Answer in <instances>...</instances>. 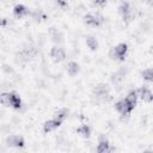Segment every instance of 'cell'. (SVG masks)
<instances>
[{
  "instance_id": "6da1fadb",
  "label": "cell",
  "mask_w": 153,
  "mask_h": 153,
  "mask_svg": "<svg viewBox=\"0 0 153 153\" xmlns=\"http://www.w3.org/2000/svg\"><path fill=\"white\" fill-rule=\"evenodd\" d=\"M0 102H1L2 105L13 108L16 110H19L22 108V105H23L20 97L16 92H6V93H2L1 94V98H0Z\"/></svg>"
},
{
  "instance_id": "7a4b0ae2",
  "label": "cell",
  "mask_w": 153,
  "mask_h": 153,
  "mask_svg": "<svg viewBox=\"0 0 153 153\" xmlns=\"http://www.w3.org/2000/svg\"><path fill=\"white\" fill-rule=\"evenodd\" d=\"M128 53V45L127 43H118L115 47H111L109 50V57L114 61H124Z\"/></svg>"
},
{
  "instance_id": "3957f363",
  "label": "cell",
  "mask_w": 153,
  "mask_h": 153,
  "mask_svg": "<svg viewBox=\"0 0 153 153\" xmlns=\"http://www.w3.org/2000/svg\"><path fill=\"white\" fill-rule=\"evenodd\" d=\"M84 22L86 25L88 26H100L103 23H104V17L103 14H100L99 12H96V13H87L84 16Z\"/></svg>"
},
{
  "instance_id": "277c9868",
  "label": "cell",
  "mask_w": 153,
  "mask_h": 153,
  "mask_svg": "<svg viewBox=\"0 0 153 153\" xmlns=\"http://www.w3.org/2000/svg\"><path fill=\"white\" fill-rule=\"evenodd\" d=\"M114 108H115V110H116L120 115H130V112L134 110L135 106L131 105L126 98H123V99L117 100V102L115 103Z\"/></svg>"
},
{
  "instance_id": "5b68a950",
  "label": "cell",
  "mask_w": 153,
  "mask_h": 153,
  "mask_svg": "<svg viewBox=\"0 0 153 153\" xmlns=\"http://www.w3.org/2000/svg\"><path fill=\"white\" fill-rule=\"evenodd\" d=\"M49 55H50L51 60H53L54 62H56V63L62 62V61H65V60H66V51H65L61 47H59V45L53 47V48L50 49Z\"/></svg>"
},
{
  "instance_id": "8992f818",
  "label": "cell",
  "mask_w": 153,
  "mask_h": 153,
  "mask_svg": "<svg viewBox=\"0 0 153 153\" xmlns=\"http://www.w3.org/2000/svg\"><path fill=\"white\" fill-rule=\"evenodd\" d=\"M6 145L10 146V147H17V148H22L24 147L25 145V141H24V137L22 135H8L6 137Z\"/></svg>"
},
{
  "instance_id": "52a82bcc",
  "label": "cell",
  "mask_w": 153,
  "mask_h": 153,
  "mask_svg": "<svg viewBox=\"0 0 153 153\" xmlns=\"http://www.w3.org/2000/svg\"><path fill=\"white\" fill-rule=\"evenodd\" d=\"M137 93H139V97L141 98L142 102H145V103H151V102H153V92H152L147 86H141V87L137 90Z\"/></svg>"
},
{
  "instance_id": "ba28073f",
  "label": "cell",
  "mask_w": 153,
  "mask_h": 153,
  "mask_svg": "<svg viewBox=\"0 0 153 153\" xmlns=\"http://www.w3.org/2000/svg\"><path fill=\"white\" fill-rule=\"evenodd\" d=\"M110 148H111V145H110L109 140L104 135L99 136V141L96 147V151L98 153H108V152H110Z\"/></svg>"
},
{
  "instance_id": "9c48e42d",
  "label": "cell",
  "mask_w": 153,
  "mask_h": 153,
  "mask_svg": "<svg viewBox=\"0 0 153 153\" xmlns=\"http://www.w3.org/2000/svg\"><path fill=\"white\" fill-rule=\"evenodd\" d=\"M31 11H29V8L26 6H24L23 4H17L14 7H13V16L14 18L17 19H22L23 17L25 16H29Z\"/></svg>"
},
{
  "instance_id": "30bf717a",
  "label": "cell",
  "mask_w": 153,
  "mask_h": 153,
  "mask_svg": "<svg viewBox=\"0 0 153 153\" xmlns=\"http://www.w3.org/2000/svg\"><path fill=\"white\" fill-rule=\"evenodd\" d=\"M106 93H110V86L105 82H100L98 85H96L92 90V94L99 97V96H103V94H106Z\"/></svg>"
},
{
  "instance_id": "8fae6325",
  "label": "cell",
  "mask_w": 153,
  "mask_h": 153,
  "mask_svg": "<svg viewBox=\"0 0 153 153\" xmlns=\"http://www.w3.org/2000/svg\"><path fill=\"white\" fill-rule=\"evenodd\" d=\"M66 72H67L68 75L74 76L80 72V65L76 61H69L66 66Z\"/></svg>"
},
{
  "instance_id": "7c38bea8",
  "label": "cell",
  "mask_w": 153,
  "mask_h": 153,
  "mask_svg": "<svg viewBox=\"0 0 153 153\" xmlns=\"http://www.w3.org/2000/svg\"><path fill=\"white\" fill-rule=\"evenodd\" d=\"M60 126H61L60 122H57L56 120L51 118V120H48V121L44 122V124H43V130H44V133H51V131H54L55 129H57Z\"/></svg>"
},
{
  "instance_id": "4fadbf2b",
  "label": "cell",
  "mask_w": 153,
  "mask_h": 153,
  "mask_svg": "<svg viewBox=\"0 0 153 153\" xmlns=\"http://www.w3.org/2000/svg\"><path fill=\"white\" fill-rule=\"evenodd\" d=\"M118 13H120L122 17H126V16H128V14L134 13V11H133L131 5H130L128 1H122V2L120 4V6H118Z\"/></svg>"
},
{
  "instance_id": "5bb4252c",
  "label": "cell",
  "mask_w": 153,
  "mask_h": 153,
  "mask_svg": "<svg viewBox=\"0 0 153 153\" xmlns=\"http://www.w3.org/2000/svg\"><path fill=\"white\" fill-rule=\"evenodd\" d=\"M124 76H126V71L124 69H118L117 72L111 74L110 79L115 85H117V84H120V82H122L124 80Z\"/></svg>"
},
{
  "instance_id": "9a60e30c",
  "label": "cell",
  "mask_w": 153,
  "mask_h": 153,
  "mask_svg": "<svg viewBox=\"0 0 153 153\" xmlns=\"http://www.w3.org/2000/svg\"><path fill=\"white\" fill-rule=\"evenodd\" d=\"M76 133L84 137V139H88L91 136V127L88 124H80L78 128H76Z\"/></svg>"
},
{
  "instance_id": "2e32d148",
  "label": "cell",
  "mask_w": 153,
  "mask_h": 153,
  "mask_svg": "<svg viewBox=\"0 0 153 153\" xmlns=\"http://www.w3.org/2000/svg\"><path fill=\"white\" fill-rule=\"evenodd\" d=\"M67 117H68V110L67 109H59L53 114V118L60 123H62Z\"/></svg>"
},
{
  "instance_id": "e0dca14e",
  "label": "cell",
  "mask_w": 153,
  "mask_h": 153,
  "mask_svg": "<svg viewBox=\"0 0 153 153\" xmlns=\"http://www.w3.org/2000/svg\"><path fill=\"white\" fill-rule=\"evenodd\" d=\"M49 33H50L51 41H53L54 43H56L57 45H59L60 43H62V42H63V36H62V33H61L60 31L55 30V27H50Z\"/></svg>"
},
{
  "instance_id": "ac0fdd59",
  "label": "cell",
  "mask_w": 153,
  "mask_h": 153,
  "mask_svg": "<svg viewBox=\"0 0 153 153\" xmlns=\"http://www.w3.org/2000/svg\"><path fill=\"white\" fill-rule=\"evenodd\" d=\"M137 98H139V93H137L136 90H130V91L127 93V96H126V99H127L131 105H134V106H136V104H137Z\"/></svg>"
},
{
  "instance_id": "d6986e66",
  "label": "cell",
  "mask_w": 153,
  "mask_h": 153,
  "mask_svg": "<svg viewBox=\"0 0 153 153\" xmlns=\"http://www.w3.org/2000/svg\"><path fill=\"white\" fill-rule=\"evenodd\" d=\"M86 45L91 49V50H97L98 49V41L94 36H87L86 37Z\"/></svg>"
},
{
  "instance_id": "ffe728a7",
  "label": "cell",
  "mask_w": 153,
  "mask_h": 153,
  "mask_svg": "<svg viewBox=\"0 0 153 153\" xmlns=\"http://www.w3.org/2000/svg\"><path fill=\"white\" fill-rule=\"evenodd\" d=\"M141 76L143 80L148 82H153V68H146L141 72Z\"/></svg>"
},
{
  "instance_id": "44dd1931",
  "label": "cell",
  "mask_w": 153,
  "mask_h": 153,
  "mask_svg": "<svg viewBox=\"0 0 153 153\" xmlns=\"http://www.w3.org/2000/svg\"><path fill=\"white\" fill-rule=\"evenodd\" d=\"M30 16L35 20H41L42 18H44V14H43V12L41 10H33V11H31L30 12Z\"/></svg>"
},
{
  "instance_id": "7402d4cb",
  "label": "cell",
  "mask_w": 153,
  "mask_h": 153,
  "mask_svg": "<svg viewBox=\"0 0 153 153\" xmlns=\"http://www.w3.org/2000/svg\"><path fill=\"white\" fill-rule=\"evenodd\" d=\"M106 4V0H93V5L97 7H102Z\"/></svg>"
},
{
  "instance_id": "603a6c76",
  "label": "cell",
  "mask_w": 153,
  "mask_h": 153,
  "mask_svg": "<svg viewBox=\"0 0 153 153\" xmlns=\"http://www.w3.org/2000/svg\"><path fill=\"white\" fill-rule=\"evenodd\" d=\"M2 71L4 72H6V73H10V72H12V69L10 68V66H7V65H2Z\"/></svg>"
},
{
  "instance_id": "cb8c5ba5",
  "label": "cell",
  "mask_w": 153,
  "mask_h": 153,
  "mask_svg": "<svg viewBox=\"0 0 153 153\" xmlns=\"http://www.w3.org/2000/svg\"><path fill=\"white\" fill-rule=\"evenodd\" d=\"M149 54H151V55H153V45L149 48Z\"/></svg>"
},
{
  "instance_id": "d4e9b609",
  "label": "cell",
  "mask_w": 153,
  "mask_h": 153,
  "mask_svg": "<svg viewBox=\"0 0 153 153\" xmlns=\"http://www.w3.org/2000/svg\"><path fill=\"white\" fill-rule=\"evenodd\" d=\"M147 2H148L151 6H153V0H147Z\"/></svg>"
},
{
  "instance_id": "484cf974",
  "label": "cell",
  "mask_w": 153,
  "mask_h": 153,
  "mask_svg": "<svg viewBox=\"0 0 153 153\" xmlns=\"http://www.w3.org/2000/svg\"><path fill=\"white\" fill-rule=\"evenodd\" d=\"M141 1H145V2H147V0H141Z\"/></svg>"
}]
</instances>
